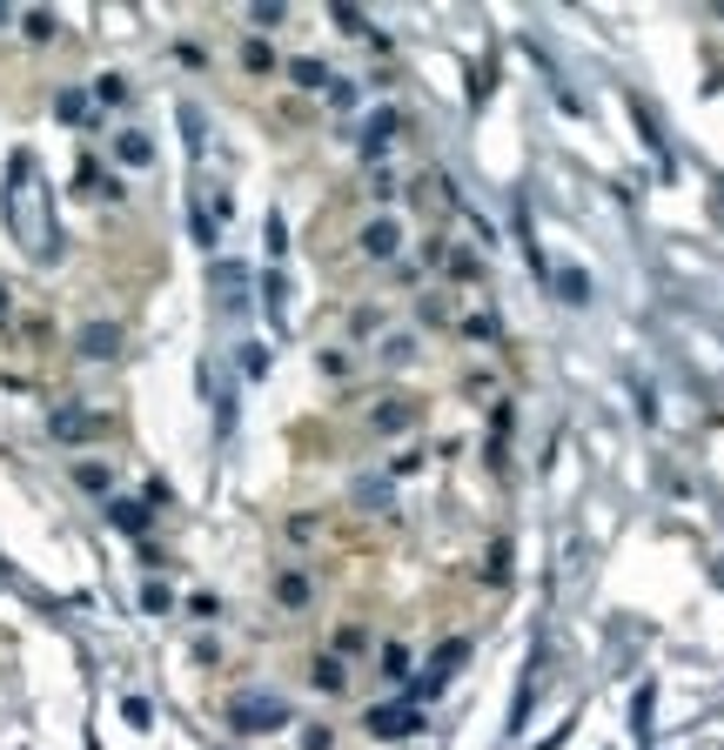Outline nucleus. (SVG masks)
<instances>
[{
    "instance_id": "1",
    "label": "nucleus",
    "mask_w": 724,
    "mask_h": 750,
    "mask_svg": "<svg viewBox=\"0 0 724 750\" xmlns=\"http://www.w3.org/2000/svg\"><path fill=\"white\" fill-rule=\"evenodd\" d=\"M8 228H14V241L28 248V256L54 262L61 228H54V202H47V182L34 169V154H14L8 161Z\"/></svg>"
},
{
    "instance_id": "2",
    "label": "nucleus",
    "mask_w": 724,
    "mask_h": 750,
    "mask_svg": "<svg viewBox=\"0 0 724 750\" xmlns=\"http://www.w3.org/2000/svg\"><path fill=\"white\" fill-rule=\"evenodd\" d=\"M356 248L363 256H376V262H389L396 248H402V228L389 221V215H376V221H363V235H356Z\"/></svg>"
},
{
    "instance_id": "3",
    "label": "nucleus",
    "mask_w": 724,
    "mask_h": 750,
    "mask_svg": "<svg viewBox=\"0 0 724 750\" xmlns=\"http://www.w3.org/2000/svg\"><path fill=\"white\" fill-rule=\"evenodd\" d=\"M430 256L443 262L450 282H476V275H483V256H476V248H430Z\"/></svg>"
},
{
    "instance_id": "4",
    "label": "nucleus",
    "mask_w": 724,
    "mask_h": 750,
    "mask_svg": "<svg viewBox=\"0 0 724 750\" xmlns=\"http://www.w3.org/2000/svg\"><path fill=\"white\" fill-rule=\"evenodd\" d=\"M275 604H282V610H309V604H315V583H309L302 569H282V576H275Z\"/></svg>"
},
{
    "instance_id": "5",
    "label": "nucleus",
    "mask_w": 724,
    "mask_h": 750,
    "mask_svg": "<svg viewBox=\"0 0 724 750\" xmlns=\"http://www.w3.org/2000/svg\"><path fill=\"white\" fill-rule=\"evenodd\" d=\"M115 161H121V169H148V161H154V141H148L141 128H121V134H115Z\"/></svg>"
},
{
    "instance_id": "6",
    "label": "nucleus",
    "mask_w": 724,
    "mask_h": 750,
    "mask_svg": "<svg viewBox=\"0 0 724 750\" xmlns=\"http://www.w3.org/2000/svg\"><path fill=\"white\" fill-rule=\"evenodd\" d=\"M215 289H221V302L241 315V308H249V275H241V262H221L215 269Z\"/></svg>"
},
{
    "instance_id": "7",
    "label": "nucleus",
    "mask_w": 724,
    "mask_h": 750,
    "mask_svg": "<svg viewBox=\"0 0 724 750\" xmlns=\"http://www.w3.org/2000/svg\"><path fill=\"white\" fill-rule=\"evenodd\" d=\"M369 430L376 436H402V430H410V402H376L369 409Z\"/></svg>"
},
{
    "instance_id": "8",
    "label": "nucleus",
    "mask_w": 724,
    "mask_h": 750,
    "mask_svg": "<svg viewBox=\"0 0 724 750\" xmlns=\"http://www.w3.org/2000/svg\"><path fill=\"white\" fill-rule=\"evenodd\" d=\"M235 724H249V730H262V724H282V704H235Z\"/></svg>"
},
{
    "instance_id": "9",
    "label": "nucleus",
    "mask_w": 724,
    "mask_h": 750,
    "mask_svg": "<svg viewBox=\"0 0 724 750\" xmlns=\"http://www.w3.org/2000/svg\"><path fill=\"white\" fill-rule=\"evenodd\" d=\"M74 482L88 489V496H108V489H115V476H108L101 463H80V469H74Z\"/></svg>"
},
{
    "instance_id": "10",
    "label": "nucleus",
    "mask_w": 724,
    "mask_h": 750,
    "mask_svg": "<svg viewBox=\"0 0 724 750\" xmlns=\"http://www.w3.org/2000/svg\"><path fill=\"white\" fill-rule=\"evenodd\" d=\"M289 74L302 80V88H329V67H322V61H295Z\"/></svg>"
},
{
    "instance_id": "11",
    "label": "nucleus",
    "mask_w": 724,
    "mask_h": 750,
    "mask_svg": "<svg viewBox=\"0 0 724 750\" xmlns=\"http://www.w3.org/2000/svg\"><path fill=\"white\" fill-rule=\"evenodd\" d=\"M61 121H95V108H88V95H61V108H54Z\"/></svg>"
},
{
    "instance_id": "12",
    "label": "nucleus",
    "mask_w": 724,
    "mask_h": 750,
    "mask_svg": "<svg viewBox=\"0 0 724 750\" xmlns=\"http://www.w3.org/2000/svg\"><path fill=\"white\" fill-rule=\"evenodd\" d=\"M241 67H249V74H269V67H275V54H269L262 41H249V47H241Z\"/></svg>"
},
{
    "instance_id": "13",
    "label": "nucleus",
    "mask_w": 724,
    "mask_h": 750,
    "mask_svg": "<svg viewBox=\"0 0 724 750\" xmlns=\"http://www.w3.org/2000/svg\"><path fill=\"white\" fill-rule=\"evenodd\" d=\"M363 643H369L363 630H336V637H329V650H336V656H363Z\"/></svg>"
},
{
    "instance_id": "14",
    "label": "nucleus",
    "mask_w": 724,
    "mask_h": 750,
    "mask_svg": "<svg viewBox=\"0 0 724 750\" xmlns=\"http://www.w3.org/2000/svg\"><path fill=\"white\" fill-rule=\"evenodd\" d=\"M382 671L402 677V671H410V650H402V643H382Z\"/></svg>"
},
{
    "instance_id": "15",
    "label": "nucleus",
    "mask_w": 724,
    "mask_h": 750,
    "mask_svg": "<svg viewBox=\"0 0 724 750\" xmlns=\"http://www.w3.org/2000/svg\"><path fill=\"white\" fill-rule=\"evenodd\" d=\"M410 356H417L410 336H389V343H382V362H410Z\"/></svg>"
},
{
    "instance_id": "16",
    "label": "nucleus",
    "mask_w": 724,
    "mask_h": 750,
    "mask_svg": "<svg viewBox=\"0 0 724 750\" xmlns=\"http://www.w3.org/2000/svg\"><path fill=\"white\" fill-rule=\"evenodd\" d=\"M376 328H382V315H376V308H363V315H349V336H376Z\"/></svg>"
}]
</instances>
